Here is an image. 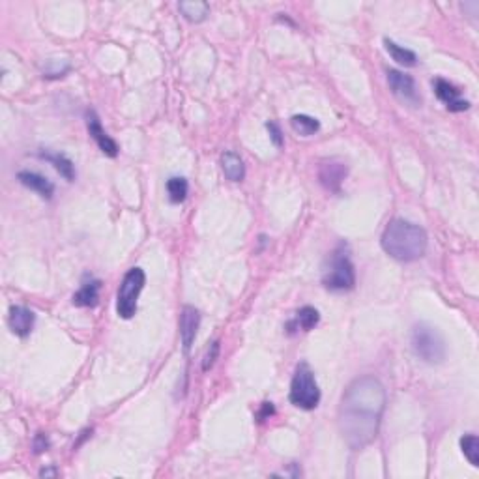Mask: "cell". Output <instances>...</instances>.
<instances>
[{
    "label": "cell",
    "mask_w": 479,
    "mask_h": 479,
    "mask_svg": "<svg viewBox=\"0 0 479 479\" xmlns=\"http://www.w3.org/2000/svg\"><path fill=\"white\" fill-rule=\"evenodd\" d=\"M386 410V388L374 377L352 380L339 404V431L354 451L367 448L379 436Z\"/></svg>",
    "instance_id": "6da1fadb"
},
{
    "label": "cell",
    "mask_w": 479,
    "mask_h": 479,
    "mask_svg": "<svg viewBox=\"0 0 479 479\" xmlns=\"http://www.w3.org/2000/svg\"><path fill=\"white\" fill-rule=\"evenodd\" d=\"M380 244L391 259L399 260V262H414L425 255L429 238H427V233L416 223L393 219L384 228Z\"/></svg>",
    "instance_id": "7a4b0ae2"
},
{
    "label": "cell",
    "mask_w": 479,
    "mask_h": 479,
    "mask_svg": "<svg viewBox=\"0 0 479 479\" xmlns=\"http://www.w3.org/2000/svg\"><path fill=\"white\" fill-rule=\"evenodd\" d=\"M412 348L417 358L429 365L442 363L446 359V343L442 335L438 334V329L425 322L416 324L412 329Z\"/></svg>",
    "instance_id": "3957f363"
},
{
    "label": "cell",
    "mask_w": 479,
    "mask_h": 479,
    "mask_svg": "<svg viewBox=\"0 0 479 479\" xmlns=\"http://www.w3.org/2000/svg\"><path fill=\"white\" fill-rule=\"evenodd\" d=\"M290 403L302 410H313L320 403V390L316 384L315 372L305 361L296 367L290 384Z\"/></svg>",
    "instance_id": "277c9868"
},
{
    "label": "cell",
    "mask_w": 479,
    "mask_h": 479,
    "mask_svg": "<svg viewBox=\"0 0 479 479\" xmlns=\"http://www.w3.org/2000/svg\"><path fill=\"white\" fill-rule=\"evenodd\" d=\"M324 287L329 290H350L356 284V271L350 257H348L347 247L341 244L329 259V266L324 271L322 278Z\"/></svg>",
    "instance_id": "5b68a950"
},
{
    "label": "cell",
    "mask_w": 479,
    "mask_h": 479,
    "mask_svg": "<svg viewBox=\"0 0 479 479\" xmlns=\"http://www.w3.org/2000/svg\"><path fill=\"white\" fill-rule=\"evenodd\" d=\"M145 283L146 275L143 268H132L124 275L118 294H116V313H118L120 318L129 320L137 313V300L145 289Z\"/></svg>",
    "instance_id": "8992f818"
},
{
    "label": "cell",
    "mask_w": 479,
    "mask_h": 479,
    "mask_svg": "<svg viewBox=\"0 0 479 479\" xmlns=\"http://www.w3.org/2000/svg\"><path fill=\"white\" fill-rule=\"evenodd\" d=\"M388 84L393 94L397 96L399 100H403L404 103L408 105H414L417 107L422 103V98H419V92H417L416 81L410 75L403 73V71L390 70L388 71Z\"/></svg>",
    "instance_id": "52a82bcc"
},
{
    "label": "cell",
    "mask_w": 479,
    "mask_h": 479,
    "mask_svg": "<svg viewBox=\"0 0 479 479\" xmlns=\"http://www.w3.org/2000/svg\"><path fill=\"white\" fill-rule=\"evenodd\" d=\"M199 326H201V313L195 307L186 305L180 313V339H182V347L186 354H190L191 347L195 343Z\"/></svg>",
    "instance_id": "ba28073f"
},
{
    "label": "cell",
    "mask_w": 479,
    "mask_h": 479,
    "mask_svg": "<svg viewBox=\"0 0 479 479\" xmlns=\"http://www.w3.org/2000/svg\"><path fill=\"white\" fill-rule=\"evenodd\" d=\"M87 126H89L90 137L96 141V145L100 146V150L103 154H107L109 158H116L118 156V145L114 143L111 137H109L105 129L101 127V122L98 118V114L94 111H89L87 113Z\"/></svg>",
    "instance_id": "9c48e42d"
},
{
    "label": "cell",
    "mask_w": 479,
    "mask_h": 479,
    "mask_svg": "<svg viewBox=\"0 0 479 479\" xmlns=\"http://www.w3.org/2000/svg\"><path fill=\"white\" fill-rule=\"evenodd\" d=\"M34 320L36 316L30 309H26L23 305H12L10 307V315H8V324H10V329L17 337H28L34 328Z\"/></svg>",
    "instance_id": "30bf717a"
},
{
    "label": "cell",
    "mask_w": 479,
    "mask_h": 479,
    "mask_svg": "<svg viewBox=\"0 0 479 479\" xmlns=\"http://www.w3.org/2000/svg\"><path fill=\"white\" fill-rule=\"evenodd\" d=\"M435 92L438 96V100L446 103V107L453 113H460L467 111L470 107V103L467 100H460V92L455 89L453 84L444 79H436L435 81Z\"/></svg>",
    "instance_id": "8fae6325"
},
{
    "label": "cell",
    "mask_w": 479,
    "mask_h": 479,
    "mask_svg": "<svg viewBox=\"0 0 479 479\" xmlns=\"http://www.w3.org/2000/svg\"><path fill=\"white\" fill-rule=\"evenodd\" d=\"M318 178H320V183L328 191H334V193H339L341 183L347 178V167L339 161H328V163H322L320 170H318Z\"/></svg>",
    "instance_id": "7c38bea8"
},
{
    "label": "cell",
    "mask_w": 479,
    "mask_h": 479,
    "mask_svg": "<svg viewBox=\"0 0 479 479\" xmlns=\"http://www.w3.org/2000/svg\"><path fill=\"white\" fill-rule=\"evenodd\" d=\"M17 178H19V182L23 183L25 188L36 191L42 199H51L53 193H55V186H53V182L47 180L45 177H42V174H38V172L23 170V172L17 174Z\"/></svg>",
    "instance_id": "4fadbf2b"
},
{
    "label": "cell",
    "mask_w": 479,
    "mask_h": 479,
    "mask_svg": "<svg viewBox=\"0 0 479 479\" xmlns=\"http://www.w3.org/2000/svg\"><path fill=\"white\" fill-rule=\"evenodd\" d=\"M221 169L231 182H242L246 178V165L234 152H225L221 156Z\"/></svg>",
    "instance_id": "5bb4252c"
},
{
    "label": "cell",
    "mask_w": 479,
    "mask_h": 479,
    "mask_svg": "<svg viewBox=\"0 0 479 479\" xmlns=\"http://www.w3.org/2000/svg\"><path fill=\"white\" fill-rule=\"evenodd\" d=\"M178 10L190 23H202L210 15V4L204 0H183Z\"/></svg>",
    "instance_id": "9a60e30c"
},
{
    "label": "cell",
    "mask_w": 479,
    "mask_h": 479,
    "mask_svg": "<svg viewBox=\"0 0 479 479\" xmlns=\"http://www.w3.org/2000/svg\"><path fill=\"white\" fill-rule=\"evenodd\" d=\"M39 158L49 161L60 177H64L68 182L75 180V165L71 163L70 158H66L64 154H55V152H39Z\"/></svg>",
    "instance_id": "2e32d148"
},
{
    "label": "cell",
    "mask_w": 479,
    "mask_h": 479,
    "mask_svg": "<svg viewBox=\"0 0 479 479\" xmlns=\"http://www.w3.org/2000/svg\"><path fill=\"white\" fill-rule=\"evenodd\" d=\"M100 281H90V283H84L81 289L77 290L73 294V305L77 307H94L98 300H100Z\"/></svg>",
    "instance_id": "e0dca14e"
},
{
    "label": "cell",
    "mask_w": 479,
    "mask_h": 479,
    "mask_svg": "<svg viewBox=\"0 0 479 479\" xmlns=\"http://www.w3.org/2000/svg\"><path fill=\"white\" fill-rule=\"evenodd\" d=\"M384 45H386V51L390 53V57L393 58L397 64H401V66H404V68H412V66H416L417 57L414 51L406 49V47H401V45H397L395 42H391V39L388 38L384 39Z\"/></svg>",
    "instance_id": "ac0fdd59"
},
{
    "label": "cell",
    "mask_w": 479,
    "mask_h": 479,
    "mask_svg": "<svg viewBox=\"0 0 479 479\" xmlns=\"http://www.w3.org/2000/svg\"><path fill=\"white\" fill-rule=\"evenodd\" d=\"M290 127L298 135H302V137H311V135H315L320 129V122L313 118V116H309V114H294L290 118Z\"/></svg>",
    "instance_id": "d6986e66"
},
{
    "label": "cell",
    "mask_w": 479,
    "mask_h": 479,
    "mask_svg": "<svg viewBox=\"0 0 479 479\" xmlns=\"http://www.w3.org/2000/svg\"><path fill=\"white\" fill-rule=\"evenodd\" d=\"M318 320H320V315H318V311L315 309V307H302V309L296 313V318H294V322L290 324V326H296L298 329H303V332H309V329H313L318 324Z\"/></svg>",
    "instance_id": "ffe728a7"
},
{
    "label": "cell",
    "mask_w": 479,
    "mask_h": 479,
    "mask_svg": "<svg viewBox=\"0 0 479 479\" xmlns=\"http://www.w3.org/2000/svg\"><path fill=\"white\" fill-rule=\"evenodd\" d=\"M188 190H190V186H188L186 178L174 177L167 180V193H169L170 202H174V204H180V202L186 201Z\"/></svg>",
    "instance_id": "44dd1931"
},
{
    "label": "cell",
    "mask_w": 479,
    "mask_h": 479,
    "mask_svg": "<svg viewBox=\"0 0 479 479\" xmlns=\"http://www.w3.org/2000/svg\"><path fill=\"white\" fill-rule=\"evenodd\" d=\"M460 449L472 467H479V440L476 435H464L460 438Z\"/></svg>",
    "instance_id": "7402d4cb"
},
{
    "label": "cell",
    "mask_w": 479,
    "mask_h": 479,
    "mask_svg": "<svg viewBox=\"0 0 479 479\" xmlns=\"http://www.w3.org/2000/svg\"><path fill=\"white\" fill-rule=\"evenodd\" d=\"M219 341H214V343L210 345V348L206 350V354H204V358H202V371H208V369L214 367L215 359L219 356Z\"/></svg>",
    "instance_id": "603a6c76"
},
{
    "label": "cell",
    "mask_w": 479,
    "mask_h": 479,
    "mask_svg": "<svg viewBox=\"0 0 479 479\" xmlns=\"http://www.w3.org/2000/svg\"><path fill=\"white\" fill-rule=\"evenodd\" d=\"M266 129L270 132V139L273 141V145L281 148V146H283V133H281L278 124H275V122H268V124H266Z\"/></svg>",
    "instance_id": "cb8c5ba5"
},
{
    "label": "cell",
    "mask_w": 479,
    "mask_h": 479,
    "mask_svg": "<svg viewBox=\"0 0 479 479\" xmlns=\"http://www.w3.org/2000/svg\"><path fill=\"white\" fill-rule=\"evenodd\" d=\"M47 448H49V440H47V436L39 433V435L36 436V440H34V451H36V453H42V451H47Z\"/></svg>",
    "instance_id": "d4e9b609"
},
{
    "label": "cell",
    "mask_w": 479,
    "mask_h": 479,
    "mask_svg": "<svg viewBox=\"0 0 479 479\" xmlns=\"http://www.w3.org/2000/svg\"><path fill=\"white\" fill-rule=\"evenodd\" d=\"M58 468H55V467H51V468H44L42 472H39V476L42 478H51V476H58Z\"/></svg>",
    "instance_id": "484cf974"
}]
</instances>
